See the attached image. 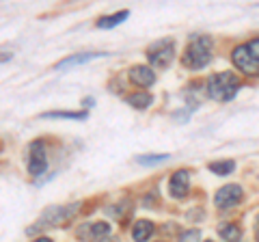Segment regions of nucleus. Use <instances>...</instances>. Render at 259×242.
I'll return each instance as SVG.
<instances>
[{
  "mask_svg": "<svg viewBox=\"0 0 259 242\" xmlns=\"http://www.w3.org/2000/svg\"><path fill=\"white\" fill-rule=\"evenodd\" d=\"M212 52H214V42L212 37H192L190 44L186 46L182 63L190 69H203L209 61H212Z\"/></svg>",
  "mask_w": 259,
  "mask_h": 242,
  "instance_id": "f257e3e1",
  "label": "nucleus"
},
{
  "mask_svg": "<svg viewBox=\"0 0 259 242\" xmlns=\"http://www.w3.org/2000/svg\"><path fill=\"white\" fill-rule=\"evenodd\" d=\"M240 89V80L233 76V71H221L207 78V95L216 102H229Z\"/></svg>",
  "mask_w": 259,
  "mask_h": 242,
  "instance_id": "f03ea898",
  "label": "nucleus"
},
{
  "mask_svg": "<svg viewBox=\"0 0 259 242\" xmlns=\"http://www.w3.org/2000/svg\"><path fill=\"white\" fill-rule=\"evenodd\" d=\"M78 210V204H69V206H59V208H50L46 210L41 214V219H39L32 227H28V233H35L39 229H48V227H59L63 225L65 221H69L74 212Z\"/></svg>",
  "mask_w": 259,
  "mask_h": 242,
  "instance_id": "7ed1b4c3",
  "label": "nucleus"
},
{
  "mask_svg": "<svg viewBox=\"0 0 259 242\" xmlns=\"http://www.w3.org/2000/svg\"><path fill=\"white\" fill-rule=\"evenodd\" d=\"M147 59L153 67L158 69H164L171 65V61L175 59V44L171 39H166V42H156L149 46L147 50Z\"/></svg>",
  "mask_w": 259,
  "mask_h": 242,
  "instance_id": "20e7f679",
  "label": "nucleus"
},
{
  "mask_svg": "<svg viewBox=\"0 0 259 242\" xmlns=\"http://www.w3.org/2000/svg\"><path fill=\"white\" fill-rule=\"evenodd\" d=\"M233 65H236L240 71H244L246 76H259V59L248 50V46H238L231 54Z\"/></svg>",
  "mask_w": 259,
  "mask_h": 242,
  "instance_id": "39448f33",
  "label": "nucleus"
},
{
  "mask_svg": "<svg viewBox=\"0 0 259 242\" xmlns=\"http://www.w3.org/2000/svg\"><path fill=\"white\" fill-rule=\"evenodd\" d=\"M242 199H244V190H242V186H238V184H227V186L216 190L214 206L221 208V210H227V208L238 206Z\"/></svg>",
  "mask_w": 259,
  "mask_h": 242,
  "instance_id": "423d86ee",
  "label": "nucleus"
},
{
  "mask_svg": "<svg viewBox=\"0 0 259 242\" xmlns=\"http://www.w3.org/2000/svg\"><path fill=\"white\" fill-rule=\"evenodd\" d=\"M46 169H48V160H46L44 141H32L28 147V173L32 177H39L44 175Z\"/></svg>",
  "mask_w": 259,
  "mask_h": 242,
  "instance_id": "0eeeda50",
  "label": "nucleus"
},
{
  "mask_svg": "<svg viewBox=\"0 0 259 242\" xmlns=\"http://www.w3.org/2000/svg\"><path fill=\"white\" fill-rule=\"evenodd\" d=\"M188 188H190V173L182 169V171H175L171 175V182H168V195L173 199H182L188 195Z\"/></svg>",
  "mask_w": 259,
  "mask_h": 242,
  "instance_id": "6e6552de",
  "label": "nucleus"
},
{
  "mask_svg": "<svg viewBox=\"0 0 259 242\" xmlns=\"http://www.w3.org/2000/svg\"><path fill=\"white\" fill-rule=\"evenodd\" d=\"M108 233H110L108 223H91V225H82V227H78V238L82 242L104 240Z\"/></svg>",
  "mask_w": 259,
  "mask_h": 242,
  "instance_id": "1a4fd4ad",
  "label": "nucleus"
},
{
  "mask_svg": "<svg viewBox=\"0 0 259 242\" xmlns=\"http://www.w3.org/2000/svg\"><path fill=\"white\" fill-rule=\"evenodd\" d=\"M127 76L136 87H145V89L156 83V71H153L151 67H147V65H134L127 71Z\"/></svg>",
  "mask_w": 259,
  "mask_h": 242,
  "instance_id": "9d476101",
  "label": "nucleus"
},
{
  "mask_svg": "<svg viewBox=\"0 0 259 242\" xmlns=\"http://www.w3.org/2000/svg\"><path fill=\"white\" fill-rule=\"evenodd\" d=\"M100 52H84V54H76V56H69V59H65L61 61L59 65H56V69L59 71H65V69H69V67H74V65H82V63H89V61H93V59H100Z\"/></svg>",
  "mask_w": 259,
  "mask_h": 242,
  "instance_id": "9b49d317",
  "label": "nucleus"
},
{
  "mask_svg": "<svg viewBox=\"0 0 259 242\" xmlns=\"http://www.w3.org/2000/svg\"><path fill=\"white\" fill-rule=\"evenodd\" d=\"M153 236V223L151 221H136L132 227V238L136 242H147Z\"/></svg>",
  "mask_w": 259,
  "mask_h": 242,
  "instance_id": "f8f14e48",
  "label": "nucleus"
},
{
  "mask_svg": "<svg viewBox=\"0 0 259 242\" xmlns=\"http://www.w3.org/2000/svg\"><path fill=\"white\" fill-rule=\"evenodd\" d=\"M125 102L130 104V106H134V108H139V110H143V108H149L151 106V102H153V98L149 93H132V95H127L125 98Z\"/></svg>",
  "mask_w": 259,
  "mask_h": 242,
  "instance_id": "ddd939ff",
  "label": "nucleus"
},
{
  "mask_svg": "<svg viewBox=\"0 0 259 242\" xmlns=\"http://www.w3.org/2000/svg\"><path fill=\"white\" fill-rule=\"evenodd\" d=\"M130 15V11H119V13H112V15H106V18H100L97 20V28H112L117 26V24H121L125 18Z\"/></svg>",
  "mask_w": 259,
  "mask_h": 242,
  "instance_id": "4468645a",
  "label": "nucleus"
},
{
  "mask_svg": "<svg viewBox=\"0 0 259 242\" xmlns=\"http://www.w3.org/2000/svg\"><path fill=\"white\" fill-rule=\"evenodd\" d=\"M207 169H209V171H212L214 175L225 177V175L233 173V169H236V163H233V160H218V163H209Z\"/></svg>",
  "mask_w": 259,
  "mask_h": 242,
  "instance_id": "2eb2a0df",
  "label": "nucleus"
},
{
  "mask_svg": "<svg viewBox=\"0 0 259 242\" xmlns=\"http://www.w3.org/2000/svg\"><path fill=\"white\" fill-rule=\"evenodd\" d=\"M218 233H221L227 242H238L240 236H242V231H240L238 225H231V223L221 225V227H218Z\"/></svg>",
  "mask_w": 259,
  "mask_h": 242,
  "instance_id": "dca6fc26",
  "label": "nucleus"
},
{
  "mask_svg": "<svg viewBox=\"0 0 259 242\" xmlns=\"http://www.w3.org/2000/svg\"><path fill=\"white\" fill-rule=\"evenodd\" d=\"M46 119H76V121H82L87 119L89 115L82 110V112H69V110H54V112H46L44 115Z\"/></svg>",
  "mask_w": 259,
  "mask_h": 242,
  "instance_id": "f3484780",
  "label": "nucleus"
},
{
  "mask_svg": "<svg viewBox=\"0 0 259 242\" xmlns=\"http://www.w3.org/2000/svg\"><path fill=\"white\" fill-rule=\"evenodd\" d=\"M168 158V154H153V156H139L136 158V163L139 165H160L164 163V160Z\"/></svg>",
  "mask_w": 259,
  "mask_h": 242,
  "instance_id": "a211bd4d",
  "label": "nucleus"
},
{
  "mask_svg": "<svg viewBox=\"0 0 259 242\" xmlns=\"http://www.w3.org/2000/svg\"><path fill=\"white\" fill-rule=\"evenodd\" d=\"M201 240V231L199 229H188L180 236V242H199Z\"/></svg>",
  "mask_w": 259,
  "mask_h": 242,
  "instance_id": "6ab92c4d",
  "label": "nucleus"
},
{
  "mask_svg": "<svg viewBox=\"0 0 259 242\" xmlns=\"http://www.w3.org/2000/svg\"><path fill=\"white\" fill-rule=\"evenodd\" d=\"M246 46H248V50L253 52V54L257 56V59H259V39H253V42L246 44Z\"/></svg>",
  "mask_w": 259,
  "mask_h": 242,
  "instance_id": "aec40b11",
  "label": "nucleus"
},
{
  "mask_svg": "<svg viewBox=\"0 0 259 242\" xmlns=\"http://www.w3.org/2000/svg\"><path fill=\"white\" fill-rule=\"evenodd\" d=\"M255 236L259 240V214H257V219H255Z\"/></svg>",
  "mask_w": 259,
  "mask_h": 242,
  "instance_id": "412c9836",
  "label": "nucleus"
},
{
  "mask_svg": "<svg viewBox=\"0 0 259 242\" xmlns=\"http://www.w3.org/2000/svg\"><path fill=\"white\" fill-rule=\"evenodd\" d=\"M82 104H84V106L89 108V104H93V100H91V98H84V102H82Z\"/></svg>",
  "mask_w": 259,
  "mask_h": 242,
  "instance_id": "4be33fe9",
  "label": "nucleus"
},
{
  "mask_svg": "<svg viewBox=\"0 0 259 242\" xmlns=\"http://www.w3.org/2000/svg\"><path fill=\"white\" fill-rule=\"evenodd\" d=\"M35 242H52V240H50V238H37Z\"/></svg>",
  "mask_w": 259,
  "mask_h": 242,
  "instance_id": "5701e85b",
  "label": "nucleus"
},
{
  "mask_svg": "<svg viewBox=\"0 0 259 242\" xmlns=\"http://www.w3.org/2000/svg\"><path fill=\"white\" fill-rule=\"evenodd\" d=\"M102 242H119V240H117V238H112V240H110V238H106V240H102Z\"/></svg>",
  "mask_w": 259,
  "mask_h": 242,
  "instance_id": "b1692460",
  "label": "nucleus"
},
{
  "mask_svg": "<svg viewBox=\"0 0 259 242\" xmlns=\"http://www.w3.org/2000/svg\"><path fill=\"white\" fill-rule=\"evenodd\" d=\"M207 242H212V240H207Z\"/></svg>",
  "mask_w": 259,
  "mask_h": 242,
  "instance_id": "393cba45",
  "label": "nucleus"
}]
</instances>
